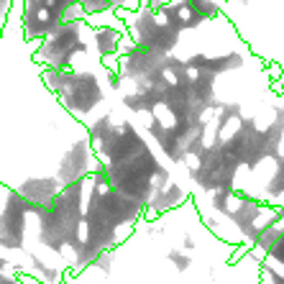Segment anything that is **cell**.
<instances>
[{
    "mask_svg": "<svg viewBox=\"0 0 284 284\" xmlns=\"http://www.w3.org/2000/svg\"><path fill=\"white\" fill-rule=\"evenodd\" d=\"M77 13H82V6H80V3H75L69 11H64V16H62V18H64V23H72V18H75Z\"/></svg>",
    "mask_w": 284,
    "mask_h": 284,
    "instance_id": "3",
    "label": "cell"
},
{
    "mask_svg": "<svg viewBox=\"0 0 284 284\" xmlns=\"http://www.w3.org/2000/svg\"><path fill=\"white\" fill-rule=\"evenodd\" d=\"M192 18H195V11H192V6H190V3H184V6H179V8H177V21H179V23H184V26H187Z\"/></svg>",
    "mask_w": 284,
    "mask_h": 284,
    "instance_id": "2",
    "label": "cell"
},
{
    "mask_svg": "<svg viewBox=\"0 0 284 284\" xmlns=\"http://www.w3.org/2000/svg\"><path fill=\"white\" fill-rule=\"evenodd\" d=\"M36 21H39V23H49V21H52V13H49V8H46V6L36 11Z\"/></svg>",
    "mask_w": 284,
    "mask_h": 284,
    "instance_id": "4",
    "label": "cell"
},
{
    "mask_svg": "<svg viewBox=\"0 0 284 284\" xmlns=\"http://www.w3.org/2000/svg\"><path fill=\"white\" fill-rule=\"evenodd\" d=\"M151 18H154V26H156V29H169V23H172V21H169V11H167V8L154 11V13H151Z\"/></svg>",
    "mask_w": 284,
    "mask_h": 284,
    "instance_id": "1",
    "label": "cell"
}]
</instances>
